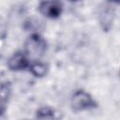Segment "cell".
<instances>
[{
    "instance_id": "obj_1",
    "label": "cell",
    "mask_w": 120,
    "mask_h": 120,
    "mask_svg": "<svg viewBox=\"0 0 120 120\" xmlns=\"http://www.w3.org/2000/svg\"><path fill=\"white\" fill-rule=\"evenodd\" d=\"M70 107L74 112H82L97 108L98 103L88 92L80 89L71 96Z\"/></svg>"
},
{
    "instance_id": "obj_2",
    "label": "cell",
    "mask_w": 120,
    "mask_h": 120,
    "mask_svg": "<svg viewBox=\"0 0 120 120\" xmlns=\"http://www.w3.org/2000/svg\"><path fill=\"white\" fill-rule=\"evenodd\" d=\"M24 52L30 56H41L47 50V41L38 33L31 34L25 41Z\"/></svg>"
},
{
    "instance_id": "obj_3",
    "label": "cell",
    "mask_w": 120,
    "mask_h": 120,
    "mask_svg": "<svg viewBox=\"0 0 120 120\" xmlns=\"http://www.w3.org/2000/svg\"><path fill=\"white\" fill-rule=\"evenodd\" d=\"M115 10L116 8L112 3H104L100 7L98 11V21L103 31H109L112 28L115 18Z\"/></svg>"
},
{
    "instance_id": "obj_4",
    "label": "cell",
    "mask_w": 120,
    "mask_h": 120,
    "mask_svg": "<svg viewBox=\"0 0 120 120\" xmlns=\"http://www.w3.org/2000/svg\"><path fill=\"white\" fill-rule=\"evenodd\" d=\"M39 12L49 19H57L63 12V5L58 1H42L38 5Z\"/></svg>"
},
{
    "instance_id": "obj_5",
    "label": "cell",
    "mask_w": 120,
    "mask_h": 120,
    "mask_svg": "<svg viewBox=\"0 0 120 120\" xmlns=\"http://www.w3.org/2000/svg\"><path fill=\"white\" fill-rule=\"evenodd\" d=\"M30 63L29 56L24 52H16L8 58V67L12 71H22L28 69Z\"/></svg>"
},
{
    "instance_id": "obj_6",
    "label": "cell",
    "mask_w": 120,
    "mask_h": 120,
    "mask_svg": "<svg viewBox=\"0 0 120 120\" xmlns=\"http://www.w3.org/2000/svg\"><path fill=\"white\" fill-rule=\"evenodd\" d=\"M12 93V85L9 82H0V116H2L7 110V103L8 102Z\"/></svg>"
},
{
    "instance_id": "obj_7",
    "label": "cell",
    "mask_w": 120,
    "mask_h": 120,
    "mask_svg": "<svg viewBox=\"0 0 120 120\" xmlns=\"http://www.w3.org/2000/svg\"><path fill=\"white\" fill-rule=\"evenodd\" d=\"M28 70L31 72V74L37 78H42L47 75L49 71V67L47 64L41 61H35L30 63Z\"/></svg>"
},
{
    "instance_id": "obj_8",
    "label": "cell",
    "mask_w": 120,
    "mask_h": 120,
    "mask_svg": "<svg viewBox=\"0 0 120 120\" xmlns=\"http://www.w3.org/2000/svg\"><path fill=\"white\" fill-rule=\"evenodd\" d=\"M36 117L38 120H53L55 118V111L49 106H43L37 110Z\"/></svg>"
}]
</instances>
